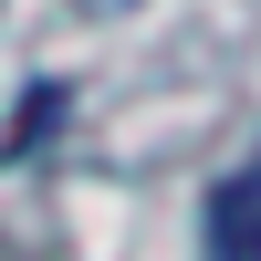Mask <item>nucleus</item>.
Wrapping results in <instances>:
<instances>
[{"mask_svg": "<svg viewBox=\"0 0 261 261\" xmlns=\"http://www.w3.org/2000/svg\"><path fill=\"white\" fill-rule=\"evenodd\" d=\"M209 261H261V157H241V178L209 199Z\"/></svg>", "mask_w": 261, "mask_h": 261, "instance_id": "1", "label": "nucleus"}]
</instances>
